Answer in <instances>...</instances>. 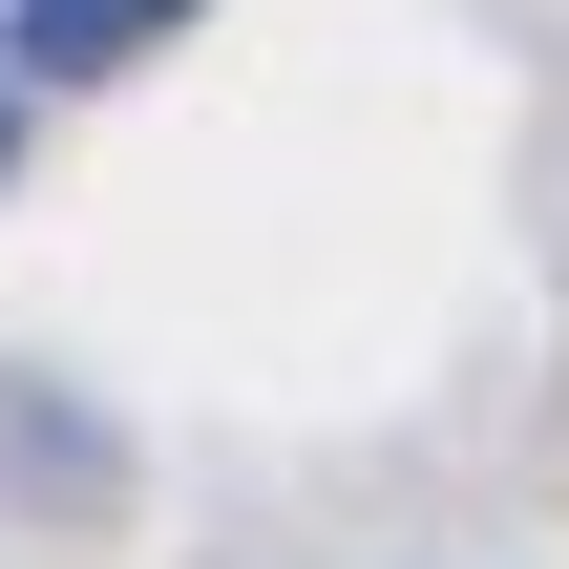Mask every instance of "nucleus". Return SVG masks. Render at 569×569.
Returning a JSON list of instances; mask_svg holds the SVG:
<instances>
[{
  "instance_id": "1",
  "label": "nucleus",
  "mask_w": 569,
  "mask_h": 569,
  "mask_svg": "<svg viewBox=\"0 0 569 569\" xmlns=\"http://www.w3.org/2000/svg\"><path fill=\"white\" fill-rule=\"evenodd\" d=\"M190 21H211V0H21L0 63H21V84H127V63H169Z\"/></svg>"
},
{
  "instance_id": "2",
  "label": "nucleus",
  "mask_w": 569,
  "mask_h": 569,
  "mask_svg": "<svg viewBox=\"0 0 569 569\" xmlns=\"http://www.w3.org/2000/svg\"><path fill=\"white\" fill-rule=\"evenodd\" d=\"M0 169H21V63H0Z\"/></svg>"
}]
</instances>
